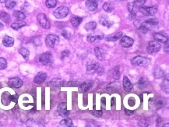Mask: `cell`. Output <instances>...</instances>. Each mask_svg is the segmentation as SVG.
Listing matches in <instances>:
<instances>
[{
  "label": "cell",
  "mask_w": 169,
  "mask_h": 127,
  "mask_svg": "<svg viewBox=\"0 0 169 127\" xmlns=\"http://www.w3.org/2000/svg\"><path fill=\"white\" fill-rule=\"evenodd\" d=\"M7 67V61L4 58H0V70H5Z\"/></svg>",
  "instance_id": "cell-36"
},
{
  "label": "cell",
  "mask_w": 169,
  "mask_h": 127,
  "mask_svg": "<svg viewBox=\"0 0 169 127\" xmlns=\"http://www.w3.org/2000/svg\"><path fill=\"white\" fill-rule=\"evenodd\" d=\"M99 23L101 24L102 26L107 27H110L112 25V22L109 20V18L106 15L101 16L99 19Z\"/></svg>",
  "instance_id": "cell-17"
},
{
  "label": "cell",
  "mask_w": 169,
  "mask_h": 127,
  "mask_svg": "<svg viewBox=\"0 0 169 127\" xmlns=\"http://www.w3.org/2000/svg\"><path fill=\"white\" fill-rule=\"evenodd\" d=\"M87 72L89 75H93L95 73L101 75L103 72V68L97 62L89 61L87 64Z\"/></svg>",
  "instance_id": "cell-1"
},
{
  "label": "cell",
  "mask_w": 169,
  "mask_h": 127,
  "mask_svg": "<svg viewBox=\"0 0 169 127\" xmlns=\"http://www.w3.org/2000/svg\"><path fill=\"white\" fill-rule=\"evenodd\" d=\"M24 26H26L25 23H13V24H11V27L16 30V31H17V30H19V29H20Z\"/></svg>",
  "instance_id": "cell-33"
},
{
  "label": "cell",
  "mask_w": 169,
  "mask_h": 127,
  "mask_svg": "<svg viewBox=\"0 0 169 127\" xmlns=\"http://www.w3.org/2000/svg\"><path fill=\"white\" fill-rule=\"evenodd\" d=\"M13 17H15L16 20H19V21H22V20H24L25 18H26V15L24 14L23 12L20 11H14L13 13Z\"/></svg>",
  "instance_id": "cell-23"
},
{
  "label": "cell",
  "mask_w": 169,
  "mask_h": 127,
  "mask_svg": "<svg viewBox=\"0 0 169 127\" xmlns=\"http://www.w3.org/2000/svg\"><path fill=\"white\" fill-rule=\"evenodd\" d=\"M146 2V0H136L134 2H132L134 6L137 8V9H140V7H142V6L144 5V3Z\"/></svg>",
  "instance_id": "cell-35"
},
{
  "label": "cell",
  "mask_w": 169,
  "mask_h": 127,
  "mask_svg": "<svg viewBox=\"0 0 169 127\" xmlns=\"http://www.w3.org/2000/svg\"><path fill=\"white\" fill-rule=\"evenodd\" d=\"M125 111H126V114L129 115V116H131V115L134 114V111H129V110L127 109H125Z\"/></svg>",
  "instance_id": "cell-42"
},
{
  "label": "cell",
  "mask_w": 169,
  "mask_h": 127,
  "mask_svg": "<svg viewBox=\"0 0 169 127\" xmlns=\"http://www.w3.org/2000/svg\"><path fill=\"white\" fill-rule=\"evenodd\" d=\"M61 55H62V59L68 57V56L70 55V52H69V51H63V52H62V54H61Z\"/></svg>",
  "instance_id": "cell-40"
},
{
  "label": "cell",
  "mask_w": 169,
  "mask_h": 127,
  "mask_svg": "<svg viewBox=\"0 0 169 127\" xmlns=\"http://www.w3.org/2000/svg\"><path fill=\"white\" fill-rule=\"evenodd\" d=\"M111 76L114 79L118 80L120 77V68L119 66H116L114 67V69L111 71Z\"/></svg>",
  "instance_id": "cell-25"
},
{
  "label": "cell",
  "mask_w": 169,
  "mask_h": 127,
  "mask_svg": "<svg viewBox=\"0 0 169 127\" xmlns=\"http://www.w3.org/2000/svg\"><path fill=\"white\" fill-rule=\"evenodd\" d=\"M103 36L102 35H94V34H89L87 35V42H90V43H95V42H98L101 40L103 39Z\"/></svg>",
  "instance_id": "cell-19"
},
{
  "label": "cell",
  "mask_w": 169,
  "mask_h": 127,
  "mask_svg": "<svg viewBox=\"0 0 169 127\" xmlns=\"http://www.w3.org/2000/svg\"><path fill=\"white\" fill-rule=\"evenodd\" d=\"M2 28H3V24L0 23V30H2Z\"/></svg>",
  "instance_id": "cell-44"
},
{
  "label": "cell",
  "mask_w": 169,
  "mask_h": 127,
  "mask_svg": "<svg viewBox=\"0 0 169 127\" xmlns=\"http://www.w3.org/2000/svg\"><path fill=\"white\" fill-rule=\"evenodd\" d=\"M114 8H115L114 4L111 2H104V5H103V9H104V11L109 12V13H111V12L112 11Z\"/></svg>",
  "instance_id": "cell-24"
},
{
  "label": "cell",
  "mask_w": 169,
  "mask_h": 127,
  "mask_svg": "<svg viewBox=\"0 0 169 127\" xmlns=\"http://www.w3.org/2000/svg\"><path fill=\"white\" fill-rule=\"evenodd\" d=\"M96 27H97V23L93 22V21L87 23V24L85 25V29H86L87 31H93V30H95Z\"/></svg>",
  "instance_id": "cell-31"
},
{
  "label": "cell",
  "mask_w": 169,
  "mask_h": 127,
  "mask_svg": "<svg viewBox=\"0 0 169 127\" xmlns=\"http://www.w3.org/2000/svg\"><path fill=\"white\" fill-rule=\"evenodd\" d=\"M56 4H57V0H46L45 2L46 6L48 7V8H50V9L55 7Z\"/></svg>",
  "instance_id": "cell-32"
},
{
  "label": "cell",
  "mask_w": 169,
  "mask_h": 127,
  "mask_svg": "<svg viewBox=\"0 0 169 127\" xmlns=\"http://www.w3.org/2000/svg\"><path fill=\"white\" fill-rule=\"evenodd\" d=\"M5 5H6V7L7 9H13V7H15L16 2L15 1H13V0H6Z\"/></svg>",
  "instance_id": "cell-34"
},
{
  "label": "cell",
  "mask_w": 169,
  "mask_h": 127,
  "mask_svg": "<svg viewBox=\"0 0 169 127\" xmlns=\"http://www.w3.org/2000/svg\"><path fill=\"white\" fill-rule=\"evenodd\" d=\"M119 88V85L117 83H111L107 86V91L110 94H113V93L117 92Z\"/></svg>",
  "instance_id": "cell-21"
},
{
  "label": "cell",
  "mask_w": 169,
  "mask_h": 127,
  "mask_svg": "<svg viewBox=\"0 0 169 127\" xmlns=\"http://www.w3.org/2000/svg\"><path fill=\"white\" fill-rule=\"evenodd\" d=\"M150 61L147 58L143 57V56H136L133 59H131V63L132 66H140V67H145L148 66Z\"/></svg>",
  "instance_id": "cell-2"
},
{
  "label": "cell",
  "mask_w": 169,
  "mask_h": 127,
  "mask_svg": "<svg viewBox=\"0 0 169 127\" xmlns=\"http://www.w3.org/2000/svg\"><path fill=\"white\" fill-rule=\"evenodd\" d=\"M59 42V37L55 34H48L45 38L46 45L50 48H54Z\"/></svg>",
  "instance_id": "cell-6"
},
{
  "label": "cell",
  "mask_w": 169,
  "mask_h": 127,
  "mask_svg": "<svg viewBox=\"0 0 169 127\" xmlns=\"http://www.w3.org/2000/svg\"><path fill=\"white\" fill-rule=\"evenodd\" d=\"M83 21V19L81 17H73L70 20V22H71L72 25L74 27H77L80 25Z\"/></svg>",
  "instance_id": "cell-30"
},
{
  "label": "cell",
  "mask_w": 169,
  "mask_h": 127,
  "mask_svg": "<svg viewBox=\"0 0 169 127\" xmlns=\"http://www.w3.org/2000/svg\"><path fill=\"white\" fill-rule=\"evenodd\" d=\"M0 19L3 21L6 24H9V21H10V17L8 13H6V12H2L0 13Z\"/></svg>",
  "instance_id": "cell-29"
},
{
  "label": "cell",
  "mask_w": 169,
  "mask_h": 127,
  "mask_svg": "<svg viewBox=\"0 0 169 127\" xmlns=\"http://www.w3.org/2000/svg\"><path fill=\"white\" fill-rule=\"evenodd\" d=\"M46 78H47V73L44 72H40L35 76L34 82L37 84H40V83H43L44 81L46 80Z\"/></svg>",
  "instance_id": "cell-13"
},
{
  "label": "cell",
  "mask_w": 169,
  "mask_h": 127,
  "mask_svg": "<svg viewBox=\"0 0 169 127\" xmlns=\"http://www.w3.org/2000/svg\"><path fill=\"white\" fill-rule=\"evenodd\" d=\"M2 44L5 47H12L14 44V39L9 36H5L2 39Z\"/></svg>",
  "instance_id": "cell-20"
},
{
  "label": "cell",
  "mask_w": 169,
  "mask_h": 127,
  "mask_svg": "<svg viewBox=\"0 0 169 127\" xmlns=\"http://www.w3.org/2000/svg\"><path fill=\"white\" fill-rule=\"evenodd\" d=\"M9 98L11 99V101L17 102V95H13V96H9Z\"/></svg>",
  "instance_id": "cell-41"
},
{
  "label": "cell",
  "mask_w": 169,
  "mask_h": 127,
  "mask_svg": "<svg viewBox=\"0 0 169 127\" xmlns=\"http://www.w3.org/2000/svg\"><path fill=\"white\" fill-rule=\"evenodd\" d=\"M158 24H159L158 20H156V19H150V20H146L145 22L143 23L141 25H143V27H145L148 31H150V29L154 27L157 26Z\"/></svg>",
  "instance_id": "cell-12"
},
{
  "label": "cell",
  "mask_w": 169,
  "mask_h": 127,
  "mask_svg": "<svg viewBox=\"0 0 169 127\" xmlns=\"http://www.w3.org/2000/svg\"><path fill=\"white\" fill-rule=\"evenodd\" d=\"M139 84L141 88H146L147 85V80H146L145 78L141 77L140 79L139 80Z\"/></svg>",
  "instance_id": "cell-37"
},
{
  "label": "cell",
  "mask_w": 169,
  "mask_h": 127,
  "mask_svg": "<svg viewBox=\"0 0 169 127\" xmlns=\"http://www.w3.org/2000/svg\"><path fill=\"white\" fill-rule=\"evenodd\" d=\"M86 6L90 11H95L98 9V3L96 0H87L86 1Z\"/></svg>",
  "instance_id": "cell-15"
},
{
  "label": "cell",
  "mask_w": 169,
  "mask_h": 127,
  "mask_svg": "<svg viewBox=\"0 0 169 127\" xmlns=\"http://www.w3.org/2000/svg\"><path fill=\"white\" fill-rule=\"evenodd\" d=\"M69 8L65 6H62L57 8L53 13V15L57 18V19H63L65 18L66 16L69 14Z\"/></svg>",
  "instance_id": "cell-5"
},
{
  "label": "cell",
  "mask_w": 169,
  "mask_h": 127,
  "mask_svg": "<svg viewBox=\"0 0 169 127\" xmlns=\"http://www.w3.org/2000/svg\"><path fill=\"white\" fill-rule=\"evenodd\" d=\"M60 126H65V127H70L73 126V121L70 119V118H65V119H63V120L60 122Z\"/></svg>",
  "instance_id": "cell-26"
},
{
  "label": "cell",
  "mask_w": 169,
  "mask_h": 127,
  "mask_svg": "<svg viewBox=\"0 0 169 127\" xmlns=\"http://www.w3.org/2000/svg\"><path fill=\"white\" fill-rule=\"evenodd\" d=\"M62 34H63V36L65 38H66V39H70V37H71V35H70V34L68 33L67 31H65V30H64V31L62 32Z\"/></svg>",
  "instance_id": "cell-39"
},
{
  "label": "cell",
  "mask_w": 169,
  "mask_h": 127,
  "mask_svg": "<svg viewBox=\"0 0 169 127\" xmlns=\"http://www.w3.org/2000/svg\"><path fill=\"white\" fill-rule=\"evenodd\" d=\"M37 20L38 24H40V26L41 27H43L45 29H48L51 26V24H50L49 20L47 18L45 14L44 13H40L37 16Z\"/></svg>",
  "instance_id": "cell-8"
},
{
  "label": "cell",
  "mask_w": 169,
  "mask_h": 127,
  "mask_svg": "<svg viewBox=\"0 0 169 127\" xmlns=\"http://www.w3.org/2000/svg\"><path fill=\"white\" fill-rule=\"evenodd\" d=\"M23 80L18 77H13L10 78L8 81V84L9 87L13 88H20L23 86Z\"/></svg>",
  "instance_id": "cell-9"
},
{
  "label": "cell",
  "mask_w": 169,
  "mask_h": 127,
  "mask_svg": "<svg viewBox=\"0 0 169 127\" xmlns=\"http://www.w3.org/2000/svg\"><path fill=\"white\" fill-rule=\"evenodd\" d=\"M133 43H134V40L128 36H124L122 37L121 41H120V44L124 48H129L133 44Z\"/></svg>",
  "instance_id": "cell-11"
},
{
  "label": "cell",
  "mask_w": 169,
  "mask_h": 127,
  "mask_svg": "<svg viewBox=\"0 0 169 127\" xmlns=\"http://www.w3.org/2000/svg\"><path fill=\"white\" fill-rule=\"evenodd\" d=\"M122 35H123L122 32H119V33H117L116 34L107 37L106 40L107 41H109V42H115V41H117V40H119V38H121V37H122Z\"/></svg>",
  "instance_id": "cell-28"
},
{
  "label": "cell",
  "mask_w": 169,
  "mask_h": 127,
  "mask_svg": "<svg viewBox=\"0 0 169 127\" xmlns=\"http://www.w3.org/2000/svg\"><path fill=\"white\" fill-rule=\"evenodd\" d=\"M154 39L160 43H165L168 42V37H165V35L161 34L159 33H154L153 34Z\"/></svg>",
  "instance_id": "cell-22"
},
{
  "label": "cell",
  "mask_w": 169,
  "mask_h": 127,
  "mask_svg": "<svg viewBox=\"0 0 169 127\" xmlns=\"http://www.w3.org/2000/svg\"><path fill=\"white\" fill-rule=\"evenodd\" d=\"M19 53L23 56L25 59H29V55H30V52L27 48H20L19 49Z\"/></svg>",
  "instance_id": "cell-27"
},
{
  "label": "cell",
  "mask_w": 169,
  "mask_h": 127,
  "mask_svg": "<svg viewBox=\"0 0 169 127\" xmlns=\"http://www.w3.org/2000/svg\"><path fill=\"white\" fill-rule=\"evenodd\" d=\"M66 106H67L66 103L63 102V103L59 104V106H58V108H57L58 113L63 117H67L70 115V111H68L67 108H66Z\"/></svg>",
  "instance_id": "cell-10"
},
{
  "label": "cell",
  "mask_w": 169,
  "mask_h": 127,
  "mask_svg": "<svg viewBox=\"0 0 169 127\" xmlns=\"http://www.w3.org/2000/svg\"><path fill=\"white\" fill-rule=\"evenodd\" d=\"M91 114L95 116V117L100 118V117H101L102 115H103V112H102L101 111H92V112H91Z\"/></svg>",
  "instance_id": "cell-38"
},
{
  "label": "cell",
  "mask_w": 169,
  "mask_h": 127,
  "mask_svg": "<svg viewBox=\"0 0 169 127\" xmlns=\"http://www.w3.org/2000/svg\"><path fill=\"white\" fill-rule=\"evenodd\" d=\"M92 86H93V81L88 80L84 81L80 85V89H81L83 92H87V91H88L92 88Z\"/></svg>",
  "instance_id": "cell-18"
},
{
  "label": "cell",
  "mask_w": 169,
  "mask_h": 127,
  "mask_svg": "<svg viewBox=\"0 0 169 127\" xmlns=\"http://www.w3.org/2000/svg\"><path fill=\"white\" fill-rule=\"evenodd\" d=\"M140 12L146 17H151V16L156 14V13L157 12V6H153L150 7H140Z\"/></svg>",
  "instance_id": "cell-7"
},
{
  "label": "cell",
  "mask_w": 169,
  "mask_h": 127,
  "mask_svg": "<svg viewBox=\"0 0 169 127\" xmlns=\"http://www.w3.org/2000/svg\"><path fill=\"white\" fill-rule=\"evenodd\" d=\"M94 54H95L97 59L99 60H103L105 58L106 52L103 48H100V47H95L94 48Z\"/></svg>",
  "instance_id": "cell-14"
},
{
  "label": "cell",
  "mask_w": 169,
  "mask_h": 127,
  "mask_svg": "<svg viewBox=\"0 0 169 127\" xmlns=\"http://www.w3.org/2000/svg\"><path fill=\"white\" fill-rule=\"evenodd\" d=\"M39 62L45 66L52 65L53 63V62H54V59H53L52 53L49 52H47L41 54L39 57Z\"/></svg>",
  "instance_id": "cell-3"
},
{
  "label": "cell",
  "mask_w": 169,
  "mask_h": 127,
  "mask_svg": "<svg viewBox=\"0 0 169 127\" xmlns=\"http://www.w3.org/2000/svg\"><path fill=\"white\" fill-rule=\"evenodd\" d=\"M160 48H161V44L160 42L157 41H150L147 44V51L149 54H154V53L158 52Z\"/></svg>",
  "instance_id": "cell-4"
},
{
  "label": "cell",
  "mask_w": 169,
  "mask_h": 127,
  "mask_svg": "<svg viewBox=\"0 0 169 127\" xmlns=\"http://www.w3.org/2000/svg\"><path fill=\"white\" fill-rule=\"evenodd\" d=\"M165 52H166V53H168V42H166V46H165Z\"/></svg>",
  "instance_id": "cell-43"
},
{
  "label": "cell",
  "mask_w": 169,
  "mask_h": 127,
  "mask_svg": "<svg viewBox=\"0 0 169 127\" xmlns=\"http://www.w3.org/2000/svg\"><path fill=\"white\" fill-rule=\"evenodd\" d=\"M122 85H123L124 90H126V92H130L131 90L132 89V84L130 82L129 79L128 77L124 76L123 77V81H122Z\"/></svg>",
  "instance_id": "cell-16"
}]
</instances>
